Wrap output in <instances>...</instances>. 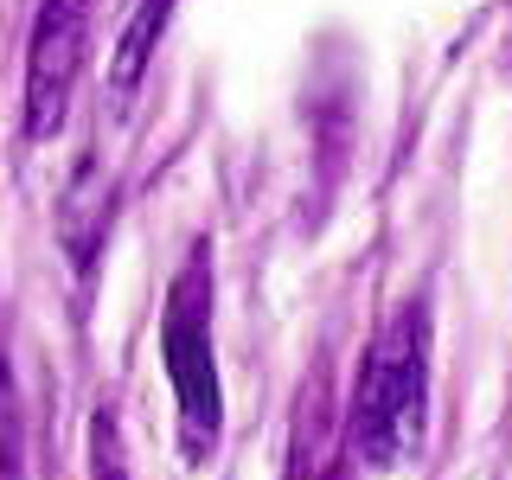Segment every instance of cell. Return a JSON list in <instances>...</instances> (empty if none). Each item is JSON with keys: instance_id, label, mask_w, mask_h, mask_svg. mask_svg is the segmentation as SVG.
I'll return each mask as SVG.
<instances>
[{"instance_id": "8992f818", "label": "cell", "mask_w": 512, "mask_h": 480, "mask_svg": "<svg viewBox=\"0 0 512 480\" xmlns=\"http://www.w3.org/2000/svg\"><path fill=\"white\" fill-rule=\"evenodd\" d=\"M0 480H20V423H13L7 378H0Z\"/></svg>"}, {"instance_id": "3957f363", "label": "cell", "mask_w": 512, "mask_h": 480, "mask_svg": "<svg viewBox=\"0 0 512 480\" xmlns=\"http://www.w3.org/2000/svg\"><path fill=\"white\" fill-rule=\"evenodd\" d=\"M96 0H39V20L26 39V135L52 141L71 116V90L90 58Z\"/></svg>"}, {"instance_id": "6da1fadb", "label": "cell", "mask_w": 512, "mask_h": 480, "mask_svg": "<svg viewBox=\"0 0 512 480\" xmlns=\"http://www.w3.org/2000/svg\"><path fill=\"white\" fill-rule=\"evenodd\" d=\"M423 429H429V308L404 301L372 333V346L359 359L346 436H352V455L384 474V468H404L423 448Z\"/></svg>"}, {"instance_id": "277c9868", "label": "cell", "mask_w": 512, "mask_h": 480, "mask_svg": "<svg viewBox=\"0 0 512 480\" xmlns=\"http://www.w3.org/2000/svg\"><path fill=\"white\" fill-rule=\"evenodd\" d=\"M167 20H173V0H135V13H128V26L116 39V58H109V84H116V96H128L141 84V71H148Z\"/></svg>"}, {"instance_id": "5b68a950", "label": "cell", "mask_w": 512, "mask_h": 480, "mask_svg": "<svg viewBox=\"0 0 512 480\" xmlns=\"http://www.w3.org/2000/svg\"><path fill=\"white\" fill-rule=\"evenodd\" d=\"M90 480H128V468H122V442H116V423L109 416H96L90 423Z\"/></svg>"}, {"instance_id": "7a4b0ae2", "label": "cell", "mask_w": 512, "mask_h": 480, "mask_svg": "<svg viewBox=\"0 0 512 480\" xmlns=\"http://www.w3.org/2000/svg\"><path fill=\"white\" fill-rule=\"evenodd\" d=\"M160 359H167L186 461H212L218 442H224V384H218V346H212V250L205 244L192 250L180 263V276L167 282Z\"/></svg>"}]
</instances>
